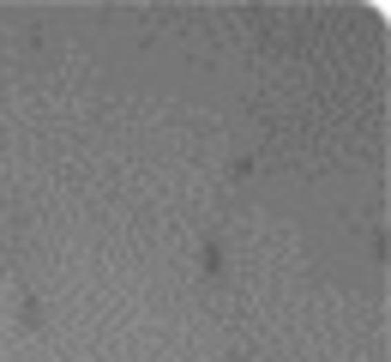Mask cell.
<instances>
[{"instance_id": "6da1fadb", "label": "cell", "mask_w": 391, "mask_h": 362, "mask_svg": "<svg viewBox=\"0 0 391 362\" xmlns=\"http://www.w3.org/2000/svg\"><path fill=\"white\" fill-rule=\"evenodd\" d=\"M19 320H24V326H43V302H37V296H24V308H19Z\"/></svg>"}]
</instances>
